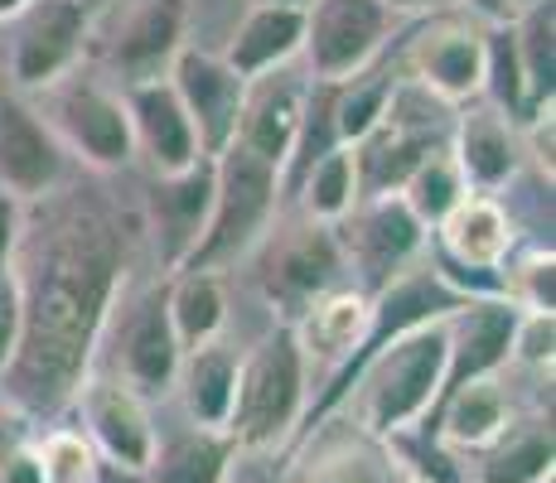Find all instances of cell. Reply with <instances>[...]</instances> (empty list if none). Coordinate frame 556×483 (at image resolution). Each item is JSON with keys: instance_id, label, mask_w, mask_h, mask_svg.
<instances>
[{"instance_id": "obj_1", "label": "cell", "mask_w": 556, "mask_h": 483, "mask_svg": "<svg viewBox=\"0 0 556 483\" xmlns=\"http://www.w3.org/2000/svg\"><path fill=\"white\" fill-rule=\"evenodd\" d=\"M20 348L0 372V392L20 406H63L78 396L112 305L122 295V238L112 218L83 199L49 213L45 232L20 238Z\"/></svg>"}, {"instance_id": "obj_2", "label": "cell", "mask_w": 556, "mask_h": 483, "mask_svg": "<svg viewBox=\"0 0 556 483\" xmlns=\"http://www.w3.org/2000/svg\"><path fill=\"white\" fill-rule=\"evenodd\" d=\"M451 368V329L441 319L402 329L397 339L378 343L368 353V378H363L358 425L372 440H397L412 425H421L435 411Z\"/></svg>"}, {"instance_id": "obj_3", "label": "cell", "mask_w": 556, "mask_h": 483, "mask_svg": "<svg viewBox=\"0 0 556 483\" xmlns=\"http://www.w3.org/2000/svg\"><path fill=\"white\" fill-rule=\"evenodd\" d=\"M281 169H271L266 160H256L252 150L238 141L223 145L213 155V199L208 218L194 246L185 252V262L175 271H228L242 256H252L256 246L271 238L276 203H281Z\"/></svg>"}, {"instance_id": "obj_4", "label": "cell", "mask_w": 556, "mask_h": 483, "mask_svg": "<svg viewBox=\"0 0 556 483\" xmlns=\"http://www.w3.org/2000/svg\"><path fill=\"white\" fill-rule=\"evenodd\" d=\"M305 368L309 358L295 343L291 325H276L248 358H238V392H232L228 435L232 449H271L295 431L305 416Z\"/></svg>"}, {"instance_id": "obj_5", "label": "cell", "mask_w": 556, "mask_h": 483, "mask_svg": "<svg viewBox=\"0 0 556 483\" xmlns=\"http://www.w3.org/2000/svg\"><path fill=\"white\" fill-rule=\"evenodd\" d=\"M39 97H45L39 116H45L63 155H73L78 165L98 169V175H116V169H126L136 160L122 88L88 78V73H68V78L45 88Z\"/></svg>"}, {"instance_id": "obj_6", "label": "cell", "mask_w": 556, "mask_h": 483, "mask_svg": "<svg viewBox=\"0 0 556 483\" xmlns=\"http://www.w3.org/2000/svg\"><path fill=\"white\" fill-rule=\"evenodd\" d=\"M484 49L489 25L469 10H441L426 15L402 53V78L416 82L445 106H469L484 97Z\"/></svg>"}, {"instance_id": "obj_7", "label": "cell", "mask_w": 556, "mask_h": 483, "mask_svg": "<svg viewBox=\"0 0 556 483\" xmlns=\"http://www.w3.org/2000/svg\"><path fill=\"white\" fill-rule=\"evenodd\" d=\"M92 39V15L78 0H35L10 20V92L35 97L78 73Z\"/></svg>"}, {"instance_id": "obj_8", "label": "cell", "mask_w": 556, "mask_h": 483, "mask_svg": "<svg viewBox=\"0 0 556 483\" xmlns=\"http://www.w3.org/2000/svg\"><path fill=\"white\" fill-rule=\"evenodd\" d=\"M392 10L382 0H309L305 5V78L315 88H334V82L354 78L372 68V59L388 45Z\"/></svg>"}, {"instance_id": "obj_9", "label": "cell", "mask_w": 556, "mask_h": 483, "mask_svg": "<svg viewBox=\"0 0 556 483\" xmlns=\"http://www.w3.org/2000/svg\"><path fill=\"white\" fill-rule=\"evenodd\" d=\"M334 242L339 256L363 276L358 290H382L392 276L416 266L426 228L412 218V208L397 193H372V199L354 203V213L344 223H334Z\"/></svg>"}, {"instance_id": "obj_10", "label": "cell", "mask_w": 556, "mask_h": 483, "mask_svg": "<svg viewBox=\"0 0 556 483\" xmlns=\"http://www.w3.org/2000/svg\"><path fill=\"white\" fill-rule=\"evenodd\" d=\"M309 92H315V82H309L305 73H295L291 63L262 73V78H252L248 92H242L238 136H232V141L286 175L291 160L301 155V145H305Z\"/></svg>"}, {"instance_id": "obj_11", "label": "cell", "mask_w": 556, "mask_h": 483, "mask_svg": "<svg viewBox=\"0 0 556 483\" xmlns=\"http://www.w3.org/2000/svg\"><path fill=\"white\" fill-rule=\"evenodd\" d=\"M165 78H169V88H175L179 106L189 112V122H194V136H199L203 155L213 160L223 145H232L248 82H242L238 73L223 63V53H208V49L185 45L175 59H169Z\"/></svg>"}, {"instance_id": "obj_12", "label": "cell", "mask_w": 556, "mask_h": 483, "mask_svg": "<svg viewBox=\"0 0 556 483\" xmlns=\"http://www.w3.org/2000/svg\"><path fill=\"white\" fill-rule=\"evenodd\" d=\"M78 402L92 449L122 474H146L155 455V425L146 411V396L131 392L122 378H98L78 386Z\"/></svg>"}, {"instance_id": "obj_13", "label": "cell", "mask_w": 556, "mask_h": 483, "mask_svg": "<svg viewBox=\"0 0 556 483\" xmlns=\"http://www.w3.org/2000/svg\"><path fill=\"white\" fill-rule=\"evenodd\" d=\"M63 150L29 97L0 92V189L20 203H39L59 189Z\"/></svg>"}, {"instance_id": "obj_14", "label": "cell", "mask_w": 556, "mask_h": 483, "mask_svg": "<svg viewBox=\"0 0 556 483\" xmlns=\"http://www.w3.org/2000/svg\"><path fill=\"white\" fill-rule=\"evenodd\" d=\"M122 97H126V116H131L136 155L151 165L155 179L185 175V169H194L199 160H208L199 150L194 122H189V112L179 106V97H175V88H169V78L131 82V88H122Z\"/></svg>"}, {"instance_id": "obj_15", "label": "cell", "mask_w": 556, "mask_h": 483, "mask_svg": "<svg viewBox=\"0 0 556 483\" xmlns=\"http://www.w3.org/2000/svg\"><path fill=\"white\" fill-rule=\"evenodd\" d=\"M451 160L469 193H498L513 185L522 165V136L513 131V116L489 102H469L451 122Z\"/></svg>"}, {"instance_id": "obj_16", "label": "cell", "mask_w": 556, "mask_h": 483, "mask_svg": "<svg viewBox=\"0 0 556 483\" xmlns=\"http://www.w3.org/2000/svg\"><path fill=\"white\" fill-rule=\"evenodd\" d=\"M445 329H451V368H445V392H451L459 382L494 378L498 368H508L518 309L508 300H459L445 315Z\"/></svg>"}, {"instance_id": "obj_17", "label": "cell", "mask_w": 556, "mask_h": 483, "mask_svg": "<svg viewBox=\"0 0 556 483\" xmlns=\"http://www.w3.org/2000/svg\"><path fill=\"white\" fill-rule=\"evenodd\" d=\"M185 25H189L185 0H141L136 10H126V20L116 25L112 53H106L122 88L165 78L169 59L185 49Z\"/></svg>"}, {"instance_id": "obj_18", "label": "cell", "mask_w": 556, "mask_h": 483, "mask_svg": "<svg viewBox=\"0 0 556 483\" xmlns=\"http://www.w3.org/2000/svg\"><path fill=\"white\" fill-rule=\"evenodd\" d=\"M295 343L315 363H349L372 334V295L358 285H329L291 319Z\"/></svg>"}, {"instance_id": "obj_19", "label": "cell", "mask_w": 556, "mask_h": 483, "mask_svg": "<svg viewBox=\"0 0 556 483\" xmlns=\"http://www.w3.org/2000/svg\"><path fill=\"white\" fill-rule=\"evenodd\" d=\"M179 358H185V353H179V339H175V329H169L165 290H155L122 325V382L141 396H160L175 386Z\"/></svg>"}, {"instance_id": "obj_20", "label": "cell", "mask_w": 556, "mask_h": 483, "mask_svg": "<svg viewBox=\"0 0 556 483\" xmlns=\"http://www.w3.org/2000/svg\"><path fill=\"white\" fill-rule=\"evenodd\" d=\"M339 266H344V256H339L334 228L305 223L301 232H291V238L276 246L271 266H266V295L291 305V319H295L319 290L334 285ZM291 319H286V325H291Z\"/></svg>"}, {"instance_id": "obj_21", "label": "cell", "mask_w": 556, "mask_h": 483, "mask_svg": "<svg viewBox=\"0 0 556 483\" xmlns=\"http://www.w3.org/2000/svg\"><path fill=\"white\" fill-rule=\"evenodd\" d=\"M301 45H305V5H248V15L238 20L228 49H223V63L242 82H252L262 73L295 63Z\"/></svg>"}, {"instance_id": "obj_22", "label": "cell", "mask_w": 556, "mask_h": 483, "mask_svg": "<svg viewBox=\"0 0 556 483\" xmlns=\"http://www.w3.org/2000/svg\"><path fill=\"white\" fill-rule=\"evenodd\" d=\"M441 246L465 271H498L513 252V218L494 193H465L441 223Z\"/></svg>"}, {"instance_id": "obj_23", "label": "cell", "mask_w": 556, "mask_h": 483, "mask_svg": "<svg viewBox=\"0 0 556 483\" xmlns=\"http://www.w3.org/2000/svg\"><path fill=\"white\" fill-rule=\"evenodd\" d=\"M175 386L185 396V411L199 431H228L232 392H238V353L223 339L185 353L175 372Z\"/></svg>"}, {"instance_id": "obj_24", "label": "cell", "mask_w": 556, "mask_h": 483, "mask_svg": "<svg viewBox=\"0 0 556 483\" xmlns=\"http://www.w3.org/2000/svg\"><path fill=\"white\" fill-rule=\"evenodd\" d=\"M208 199H213V160H199V165L185 169V175L155 179V223H160V238H165L169 266L185 262V252L203 232Z\"/></svg>"}, {"instance_id": "obj_25", "label": "cell", "mask_w": 556, "mask_h": 483, "mask_svg": "<svg viewBox=\"0 0 556 483\" xmlns=\"http://www.w3.org/2000/svg\"><path fill=\"white\" fill-rule=\"evenodd\" d=\"M165 309L179 353H194L228 329V281L218 271H179L165 290Z\"/></svg>"}, {"instance_id": "obj_26", "label": "cell", "mask_w": 556, "mask_h": 483, "mask_svg": "<svg viewBox=\"0 0 556 483\" xmlns=\"http://www.w3.org/2000/svg\"><path fill=\"white\" fill-rule=\"evenodd\" d=\"M291 483H406V479L397 459H392L388 440L349 435V440H329V445L309 449Z\"/></svg>"}, {"instance_id": "obj_27", "label": "cell", "mask_w": 556, "mask_h": 483, "mask_svg": "<svg viewBox=\"0 0 556 483\" xmlns=\"http://www.w3.org/2000/svg\"><path fill=\"white\" fill-rule=\"evenodd\" d=\"M508 396L494 378H475V382H459L445 392V421H441V440L459 449H484L494 445L498 435L508 431Z\"/></svg>"}, {"instance_id": "obj_28", "label": "cell", "mask_w": 556, "mask_h": 483, "mask_svg": "<svg viewBox=\"0 0 556 483\" xmlns=\"http://www.w3.org/2000/svg\"><path fill=\"white\" fill-rule=\"evenodd\" d=\"M358 199H363V189H358V155H354V145H325L305 165V179H301V213H305V223L334 228V223H344L349 213H354Z\"/></svg>"}, {"instance_id": "obj_29", "label": "cell", "mask_w": 556, "mask_h": 483, "mask_svg": "<svg viewBox=\"0 0 556 483\" xmlns=\"http://www.w3.org/2000/svg\"><path fill=\"white\" fill-rule=\"evenodd\" d=\"M232 474V440L223 431H185L160 445L146 465V483H228Z\"/></svg>"}, {"instance_id": "obj_30", "label": "cell", "mask_w": 556, "mask_h": 483, "mask_svg": "<svg viewBox=\"0 0 556 483\" xmlns=\"http://www.w3.org/2000/svg\"><path fill=\"white\" fill-rule=\"evenodd\" d=\"M392 82H397L392 73L363 68L354 78L329 88L325 116H329V126H334V145H358L363 136L382 122V106H388V97H392Z\"/></svg>"}, {"instance_id": "obj_31", "label": "cell", "mask_w": 556, "mask_h": 483, "mask_svg": "<svg viewBox=\"0 0 556 483\" xmlns=\"http://www.w3.org/2000/svg\"><path fill=\"white\" fill-rule=\"evenodd\" d=\"M479 483H552V425L508 421V431L494 440V455H489Z\"/></svg>"}, {"instance_id": "obj_32", "label": "cell", "mask_w": 556, "mask_h": 483, "mask_svg": "<svg viewBox=\"0 0 556 483\" xmlns=\"http://www.w3.org/2000/svg\"><path fill=\"white\" fill-rule=\"evenodd\" d=\"M465 193L469 189H465V179H459V169L451 160V145H441V150H431L426 160H416V169L402 179L397 199L412 208V218L421 223V228H435V223H441L445 213L465 199Z\"/></svg>"}, {"instance_id": "obj_33", "label": "cell", "mask_w": 556, "mask_h": 483, "mask_svg": "<svg viewBox=\"0 0 556 483\" xmlns=\"http://www.w3.org/2000/svg\"><path fill=\"white\" fill-rule=\"evenodd\" d=\"M513 45H518V68L522 88H528V116L552 102V73H556V45H552V0L528 15L508 20Z\"/></svg>"}, {"instance_id": "obj_34", "label": "cell", "mask_w": 556, "mask_h": 483, "mask_svg": "<svg viewBox=\"0 0 556 483\" xmlns=\"http://www.w3.org/2000/svg\"><path fill=\"white\" fill-rule=\"evenodd\" d=\"M504 295H508L513 309H522V315H552V309H556V262H552V246H538V252H528L522 262L508 266Z\"/></svg>"}, {"instance_id": "obj_35", "label": "cell", "mask_w": 556, "mask_h": 483, "mask_svg": "<svg viewBox=\"0 0 556 483\" xmlns=\"http://www.w3.org/2000/svg\"><path fill=\"white\" fill-rule=\"evenodd\" d=\"M39 483H98V449L78 431H53L35 449Z\"/></svg>"}, {"instance_id": "obj_36", "label": "cell", "mask_w": 556, "mask_h": 483, "mask_svg": "<svg viewBox=\"0 0 556 483\" xmlns=\"http://www.w3.org/2000/svg\"><path fill=\"white\" fill-rule=\"evenodd\" d=\"M513 358L532 363V368H552V315H522V309H518Z\"/></svg>"}, {"instance_id": "obj_37", "label": "cell", "mask_w": 556, "mask_h": 483, "mask_svg": "<svg viewBox=\"0 0 556 483\" xmlns=\"http://www.w3.org/2000/svg\"><path fill=\"white\" fill-rule=\"evenodd\" d=\"M20 319H25V309H20V281H15V271H5L0 276V372L10 368V358L20 348Z\"/></svg>"}, {"instance_id": "obj_38", "label": "cell", "mask_w": 556, "mask_h": 483, "mask_svg": "<svg viewBox=\"0 0 556 483\" xmlns=\"http://www.w3.org/2000/svg\"><path fill=\"white\" fill-rule=\"evenodd\" d=\"M20 238H25V203H20L15 193L0 189V276L15 266Z\"/></svg>"}, {"instance_id": "obj_39", "label": "cell", "mask_w": 556, "mask_h": 483, "mask_svg": "<svg viewBox=\"0 0 556 483\" xmlns=\"http://www.w3.org/2000/svg\"><path fill=\"white\" fill-rule=\"evenodd\" d=\"M29 445V431H25V406L15 396L0 392V459H10L15 449Z\"/></svg>"}, {"instance_id": "obj_40", "label": "cell", "mask_w": 556, "mask_h": 483, "mask_svg": "<svg viewBox=\"0 0 556 483\" xmlns=\"http://www.w3.org/2000/svg\"><path fill=\"white\" fill-rule=\"evenodd\" d=\"M0 483H39V465H35V449H15L10 459H0Z\"/></svg>"}, {"instance_id": "obj_41", "label": "cell", "mask_w": 556, "mask_h": 483, "mask_svg": "<svg viewBox=\"0 0 556 483\" xmlns=\"http://www.w3.org/2000/svg\"><path fill=\"white\" fill-rule=\"evenodd\" d=\"M392 15H441V10H459V0H382Z\"/></svg>"}, {"instance_id": "obj_42", "label": "cell", "mask_w": 556, "mask_h": 483, "mask_svg": "<svg viewBox=\"0 0 556 483\" xmlns=\"http://www.w3.org/2000/svg\"><path fill=\"white\" fill-rule=\"evenodd\" d=\"M459 10H469V15L484 20V25H504V20H508L504 0H459Z\"/></svg>"}, {"instance_id": "obj_43", "label": "cell", "mask_w": 556, "mask_h": 483, "mask_svg": "<svg viewBox=\"0 0 556 483\" xmlns=\"http://www.w3.org/2000/svg\"><path fill=\"white\" fill-rule=\"evenodd\" d=\"M228 483H291V479L271 474V469H252V474H238V479H232V474H228Z\"/></svg>"}, {"instance_id": "obj_44", "label": "cell", "mask_w": 556, "mask_h": 483, "mask_svg": "<svg viewBox=\"0 0 556 483\" xmlns=\"http://www.w3.org/2000/svg\"><path fill=\"white\" fill-rule=\"evenodd\" d=\"M35 0H0V25H10V20L20 15V10H29Z\"/></svg>"}, {"instance_id": "obj_45", "label": "cell", "mask_w": 556, "mask_h": 483, "mask_svg": "<svg viewBox=\"0 0 556 483\" xmlns=\"http://www.w3.org/2000/svg\"><path fill=\"white\" fill-rule=\"evenodd\" d=\"M538 5H547V0H504V10H508V20H518V15H528V10H538Z\"/></svg>"}, {"instance_id": "obj_46", "label": "cell", "mask_w": 556, "mask_h": 483, "mask_svg": "<svg viewBox=\"0 0 556 483\" xmlns=\"http://www.w3.org/2000/svg\"><path fill=\"white\" fill-rule=\"evenodd\" d=\"M78 5H83V10H88V15H92V20H98V15H102V10H106V5H116V0H78Z\"/></svg>"}, {"instance_id": "obj_47", "label": "cell", "mask_w": 556, "mask_h": 483, "mask_svg": "<svg viewBox=\"0 0 556 483\" xmlns=\"http://www.w3.org/2000/svg\"><path fill=\"white\" fill-rule=\"evenodd\" d=\"M248 5H309V0H248Z\"/></svg>"}, {"instance_id": "obj_48", "label": "cell", "mask_w": 556, "mask_h": 483, "mask_svg": "<svg viewBox=\"0 0 556 483\" xmlns=\"http://www.w3.org/2000/svg\"><path fill=\"white\" fill-rule=\"evenodd\" d=\"M406 483H426V479H406Z\"/></svg>"}]
</instances>
